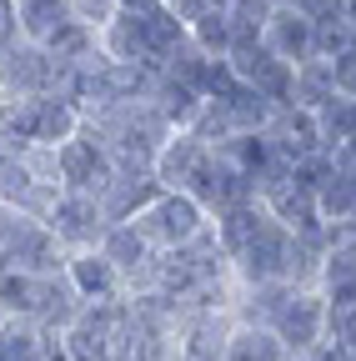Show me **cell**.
<instances>
[{
    "label": "cell",
    "instance_id": "6da1fadb",
    "mask_svg": "<svg viewBox=\"0 0 356 361\" xmlns=\"http://www.w3.org/2000/svg\"><path fill=\"white\" fill-rule=\"evenodd\" d=\"M130 226H136L156 251H176V246H191L201 231H211V211L186 191H161Z\"/></svg>",
    "mask_w": 356,
    "mask_h": 361
},
{
    "label": "cell",
    "instance_id": "7a4b0ae2",
    "mask_svg": "<svg viewBox=\"0 0 356 361\" xmlns=\"http://www.w3.org/2000/svg\"><path fill=\"white\" fill-rule=\"evenodd\" d=\"M56 176H61V191H85V196H101L111 180H116V156L106 151V141L80 126L66 146H56Z\"/></svg>",
    "mask_w": 356,
    "mask_h": 361
},
{
    "label": "cell",
    "instance_id": "3957f363",
    "mask_svg": "<svg viewBox=\"0 0 356 361\" xmlns=\"http://www.w3.org/2000/svg\"><path fill=\"white\" fill-rule=\"evenodd\" d=\"M271 331L281 336V346L291 351V361L317 351L326 341V296H321V286H291V296L271 316Z\"/></svg>",
    "mask_w": 356,
    "mask_h": 361
},
{
    "label": "cell",
    "instance_id": "277c9868",
    "mask_svg": "<svg viewBox=\"0 0 356 361\" xmlns=\"http://www.w3.org/2000/svg\"><path fill=\"white\" fill-rule=\"evenodd\" d=\"M121 322H125V301H85L80 316L61 331L70 361H116Z\"/></svg>",
    "mask_w": 356,
    "mask_h": 361
},
{
    "label": "cell",
    "instance_id": "5b68a950",
    "mask_svg": "<svg viewBox=\"0 0 356 361\" xmlns=\"http://www.w3.org/2000/svg\"><path fill=\"white\" fill-rule=\"evenodd\" d=\"M46 226L56 231V241H61L66 251H91V246H101L106 231H111L101 201L85 196V191H61L56 206L46 211Z\"/></svg>",
    "mask_w": 356,
    "mask_h": 361
},
{
    "label": "cell",
    "instance_id": "8992f818",
    "mask_svg": "<svg viewBox=\"0 0 356 361\" xmlns=\"http://www.w3.org/2000/svg\"><path fill=\"white\" fill-rule=\"evenodd\" d=\"M66 281L80 301H121L125 296V276L111 266V256L101 246L91 251H66Z\"/></svg>",
    "mask_w": 356,
    "mask_h": 361
},
{
    "label": "cell",
    "instance_id": "52a82bcc",
    "mask_svg": "<svg viewBox=\"0 0 356 361\" xmlns=\"http://www.w3.org/2000/svg\"><path fill=\"white\" fill-rule=\"evenodd\" d=\"M261 45L286 66H306V61H317V20L296 16L291 6H276L271 20L261 25Z\"/></svg>",
    "mask_w": 356,
    "mask_h": 361
},
{
    "label": "cell",
    "instance_id": "ba28073f",
    "mask_svg": "<svg viewBox=\"0 0 356 361\" xmlns=\"http://www.w3.org/2000/svg\"><path fill=\"white\" fill-rule=\"evenodd\" d=\"M216 146H206L196 130H171L166 141H161V151H156V161H151V171H156V180H161L166 191H186L191 176L201 171V161Z\"/></svg>",
    "mask_w": 356,
    "mask_h": 361
},
{
    "label": "cell",
    "instance_id": "9c48e42d",
    "mask_svg": "<svg viewBox=\"0 0 356 361\" xmlns=\"http://www.w3.org/2000/svg\"><path fill=\"white\" fill-rule=\"evenodd\" d=\"M221 361H291V351L281 346V336L271 326L241 322V326L226 331V341H221Z\"/></svg>",
    "mask_w": 356,
    "mask_h": 361
},
{
    "label": "cell",
    "instance_id": "30bf717a",
    "mask_svg": "<svg viewBox=\"0 0 356 361\" xmlns=\"http://www.w3.org/2000/svg\"><path fill=\"white\" fill-rule=\"evenodd\" d=\"M16 20H20V40L46 45L66 20H75L70 0H16Z\"/></svg>",
    "mask_w": 356,
    "mask_h": 361
},
{
    "label": "cell",
    "instance_id": "8fae6325",
    "mask_svg": "<svg viewBox=\"0 0 356 361\" xmlns=\"http://www.w3.org/2000/svg\"><path fill=\"white\" fill-rule=\"evenodd\" d=\"M331 96H336V66H331V61H306V66H296L291 106H301V111H321Z\"/></svg>",
    "mask_w": 356,
    "mask_h": 361
},
{
    "label": "cell",
    "instance_id": "7c38bea8",
    "mask_svg": "<svg viewBox=\"0 0 356 361\" xmlns=\"http://www.w3.org/2000/svg\"><path fill=\"white\" fill-rule=\"evenodd\" d=\"M317 61H356V16H326L317 20Z\"/></svg>",
    "mask_w": 356,
    "mask_h": 361
},
{
    "label": "cell",
    "instance_id": "4fadbf2b",
    "mask_svg": "<svg viewBox=\"0 0 356 361\" xmlns=\"http://www.w3.org/2000/svg\"><path fill=\"white\" fill-rule=\"evenodd\" d=\"M317 211H321V221H326V226L351 221V216H356V176L331 171V176L321 180V191H317Z\"/></svg>",
    "mask_w": 356,
    "mask_h": 361
},
{
    "label": "cell",
    "instance_id": "5bb4252c",
    "mask_svg": "<svg viewBox=\"0 0 356 361\" xmlns=\"http://www.w3.org/2000/svg\"><path fill=\"white\" fill-rule=\"evenodd\" d=\"M40 341H46V331L30 326V322H16L0 331V361H35L40 356Z\"/></svg>",
    "mask_w": 356,
    "mask_h": 361
},
{
    "label": "cell",
    "instance_id": "9a60e30c",
    "mask_svg": "<svg viewBox=\"0 0 356 361\" xmlns=\"http://www.w3.org/2000/svg\"><path fill=\"white\" fill-rule=\"evenodd\" d=\"M281 6H291L296 16H306V20H326V16H346L341 11V0H281Z\"/></svg>",
    "mask_w": 356,
    "mask_h": 361
},
{
    "label": "cell",
    "instance_id": "2e32d148",
    "mask_svg": "<svg viewBox=\"0 0 356 361\" xmlns=\"http://www.w3.org/2000/svg\"><path fill=\"white\" fill-rule=\"evenodd\" d=\"M20 45V20H16V0H0V51Z\"/></svg>",
    "mask_w": 356,
    "mask_h": 361
},
{
    "label": "cell",
    "instance_id": "e0dca14e",
    "mask_svg": "<svg viewBox=\"0 0 356 361\" xmlns=\"http://www.w3.org/2000/svg\"><path fill=\"white\" fill-rule=\"evenodd\" d=\"M156 6H166V0H116V11H156Z\"/></svg>",
    "mask_w": 356,
    "mask_h": 361
}]
</instances>
